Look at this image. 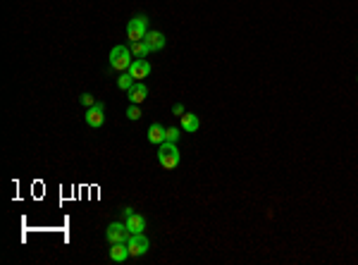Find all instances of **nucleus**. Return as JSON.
<instances>
[{
    "label": "nucleus",
    "mask_w": 358,
    "mask_h": 265,
    "mask_svg": "<svg viewBox=\"0 0 358 265\" xmlns=\"http://www.w3.org/2000/svg\"><path fill=\"white\" fill-rule=\"evenodd\" d=\"M81 103H84L86 108H93V105H96V98H93L91 93H84V96H81Z\"/></svg>",
    "instance_id": "obj_18"
},
{
    "label": "nucleus",
    "mask_w": 358,
    "mask_h": 265,
    "mask_svg": "<svg viewBox=\"0 0 358 265\" xmlns=\"http://www.w3.org/2000/svg\"><path fill=\"white\" fill-rule=\"evenodd\" d=\"M165 141V127L163 124H151V129H148V144H155V146H160Z\"/></svg>",
    "instance_id": "obj_12"
},
{
    "label": "nucleus",
    "mask_w": 358,
    "mask_h": 265,
    "mask_svg": "<svg viewBox=\"0 0 358 265\" xmlns=\"http://www.w3.org/2000/svg\"><path fill=\"white\" fill-rule=\"evenodd\" d=\"M129 74L136 79V81L146 79L148 74H151V62H146L143 57H136V60H134V62L129 65Z\"/></svg>",
    "instance_id": "obj_7"
},
{
    "label": "nucleus",
    "mask_w": 358,
    "mask_h": 265,
    "mask_svg": "<svg viewBox=\"0 0 358 265\" xmlns=\"http://www.w3.org/2000/svg\"><path fill=\"white\" fill-rule=\"evenodd\" d=\"M124 225H127V230H129L131 234H143V230H146V218L139 215V213H131Z\"/></svg>",
    "instance_id": "obj_8"
},
{
    "label": "nucleus",
    "mask_w": 358,
    "mask_h": 265,
    "mask_svg": "<svg viewBox=\"0 0 358 265\" xmlns=\"http://www.w3.org/2000/svg\"><path fill=\"white\" fill-rule=\"evenodd\" d=\"M134 60H129V48L124 45H115L110 50V69L115 72H129V65Z\"/></svg>",
    "instance_id": "obj_2"
},
{
    "label": "nucleus",
    "mask_w": 358,
    "mask_h": 265,
    "mask_svg": "<svg viewBox=\"0 0 358 265\" xmlns=\"http://www.w3.org/2000/svg\"><path fill=\"white\" fill-rule=\"evenodd\" d=\"M86 124L91 129H98V127H103V122H105V108H103V103H96L93 108H86Z\"/></svg>",
    "instance_id": "obj_6"
},
{
    "label": "nucleus",
    "mask_w": 358,
    "mask_h": 265,
    "mask_svg": "<svg viewBox=\"0 0 358 265\" xmlns=\"http://www.w3.org/2000/svg\"><path fill=\"white\" fill-rule=\"evenodd\" d=\"M127 93H129V103H136V105L148 98V88L143 86L141 81H139V84H134V86H131Z\"/></svg>",
    "instance_id": "obj_11"
},
{
    "label": "nucleus",
    "mask_w": 358,
    "mask_h": 265,
    "mask_svg": "<svg viewBox=\"0 0 358 265\" xmlns=\"http://www.w3.org/2000/svg\"><path fill=\"white\" fill-rule=\"evenodd\" d=\"M151 50H163L165 48V33L163 31H148L146 33V38H143Z\"/></svg>",
    "instance_id": "obj_10"
},
{
    "label": "nucleus",
    "mask_w": 358,
    "mask_h": 265,
    "mask_svg": "<svg viewBox=\"0 0 358 265\" xmlns=\"http://www.w3.org/2000/svg\"><path fill=\"white\" fill-rule=\"evenodd\" d=\"M127 246H129L131 258H139V256L148 254V249H151V244H148V239H146L143 234H131L129 242H127Z\"/></svg>",
    "instance_id": "obj_5"
},
{
    "label": "nucleus",
    "mask_w": 358,
    "mask_h": 265,
    "mask_svg": "<svg viewBox=\"0 0 358 265\" xmlns=\"http://www.w3.org/2000/svg\"><path fill=\"white\" fill-rule=\"evenodd\" d=\"M182 129L179 127H170V129H165V141H172V144H177V139L182 136Z\"/></svg>",
    "instance_id": "obj_17"
},
{
    "label": "nucleus",
    "mask_w": 358,
    "mask_h": 265,
    "mask_svg": "<svg viewBox=\"0 0 358 265\" xmlns=\"http://www.w3.org/2000/svg\"><path fill=\"white\" fill-rule=\"evenodd\" d=\"M146 33H148V17L146 14H136L134 19H129L127 24V36H129V41H143L146 38Z\"/></svg>",
    "instance_id": "obj_3"
},
{
    "label": "nucleus",
    "mask_w": 358,
    "mask_h": 265,
    "mask_svg": "<svg viewBox=\"0 0 358 265\" xmlns=\"http://www.w3.org/2000/svg\"><path fill=\"white\" fill-rule=\"evenodd\" d=\"M201 127V122H198V117H196L194 112H184L182 115V129L184 132H196Z\"/></svg>",
    "instance_id": "obj_13"
},
{
    "label": "nucleus",
    "mask_w": 358,
    "mask_h": 265,
    "mask_svg": "<svg viewBox=\"0 0 358 265\" xmlns=\"http://www.w3.org/2000/svg\"><path fill=\"white\" fill-rule=\"evenodd\" d=\"M127 258H129V246H127V242L112 244V249H110V261H112V263H124Z\"/></svg>",
    "instance_id": "obj_9"
},
{
    "label": "nucleus",
    "mask_w": 358,
    "mask_h": 265,
    "mask_svg": "<svg viewBox=\"0 0 358 265\" xmlns=\"http://www.w3.org/2000/svg\"><path fill=\"white\" fill-rule=\"evenodd\" d=\"M131 232L127 230V225H122V222H110V227L105 230V239L110 244H124L129 242Z\"/></svg>",
    "instance_id": "obj_4"
},
{
    "label": "nucleus",
    "mask_w": 358,
    "mask_h": 265,
    "mask_svg": "<svg viewBox=\"0 0 358 265\" xmlns=\"http://www.w3.org/2000/svg\"><path fill=\"white\" fill-rule=\"evenodd\" d=\"M172 112H174V115H179V117H182V115H184V105H179V103H177V105L172 108Z\"/></svg>",
    "instance_id": "obj_19"
},
{
    "label": "nucleus",
    "mask_w": 358,
    "mask_h": 265,
    "mask_svg": "<svg viewBox=\"0 0 358 265\" xmlns=\"http://www.w3.org/2000/svg\"><path fill=\"white\" fill-rule=\"evenodd\" d=\"M127 117H129L131 122L141 120V108H139L136 103H129V108H127Z\"/></svg>",
    "instance_id": "obj_16"
},
{
    "label": "nucleus",
    "mask_w": 358,
    "mask_h": 265,
    "mask_svg": "<svg viewBox=\"0 0 358 265\" xmlns=\"http://www.w3.org/2000/svg\"><path fill=\"white\" fill-rule=\"evenodd\" d=\"M179 160H182L179 148H177L172 141H163L160 148H158V163H160V167H165V170H174V167L179 165Z\"/></svg>",
    "instance_id": "obj_1"
},
{
    "label": "nucleus",
    "mask_w": 358,
    "mask_h": 265,
    "mask_svg": "<svg viewBox=\"0 0 358 265\" xmlns=\"http://www.w3.org/2000/svg\"><path fill=\"white\" fill-rule=\"evenodd\" d=\"M134 81H136V79L131 77L129 72H119V77H117V86L122 88V91H129V88L134 86Z\"/></svg>",
    "instance_id": "obj_15"
},
{
    "label": "nucleus",
    "mask_w": 358,
    "mask_h": 265,
    "mask_svg": "<svg viewBox=\"0 0 358 265\" xmlns=\"http://www.w3.org/2000/svg\"><path fill=\"white\" fill-rule=\"evenodd\" d=\"M148 53H151V48H148L146 41H134V43H131V55L134 57H146Z\"/></svg>",
    "instance_id": "obj_14"
}]
</instances>
